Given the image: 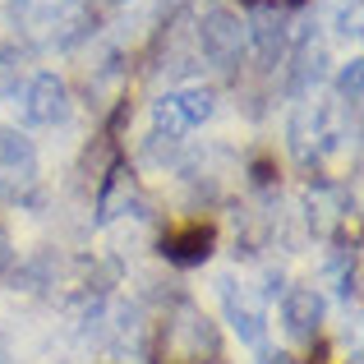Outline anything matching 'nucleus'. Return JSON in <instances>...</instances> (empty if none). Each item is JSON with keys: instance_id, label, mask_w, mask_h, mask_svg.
Segmentation results:
<instances>
[{"instance_id": "7", "label": "nucleus", "mask_w": 364, "mask_h": 364, "mask_svg": "<svg viewBox=\"0 0 364 364\" xmlns=\"http://www.w3.org/2000/svg\"><path fill=\"white\" fill-rule=\"evenodd\" d=\"M222 300H226V318H231V328L240 332V341H249V346H263V309H258V300L245 291H235L231 282H226V291H222Z\"/></svg>"}, {"instance_id": "12", "label": "nucleus", "mask_w": 364, "mask_h": 364, "mask_svg": "<svg viewBox=\"0 0 364 364\" xmlns=\"http://www.w3.org/2000/svg\"><path fill=\"white\" fill-rule=\"evenodd\" d=\"M258 364H291V355H282V350H272V355H263Z\"/></svg>"}, {"instance_id": "5", "label": "nucleus", "mask_w": 364, "mask_h": 364, "mask_svg": "<svg viewBox=\"0 0 364 364\" xmlns=\"http://www.w3.org/2000/svg\"><path fill=\"white\" fill-rule=\"evenodd\" d=\"M318 323H323V295L314 291V286H295V291H286V300H282V328L291 332V337L314 341Z\"/></svg>"}, {"instance_id": "1", "label": "nucleus", "mask_w": 364, "mask_h": 364, "mask_svg": "<svg viewBox=\"0 0 364 364\" xmlns=\"http://www.w3.org/2000/svg\"><path fill=\"white\" fill-rule=\"evenodd\" d=\"M198 46H203V55L217 65V70H235L249 46V28L240 23V14L226 5H213L203 9V18H198Z\"/></svg>"}, {"instance_id": "11", "label": "nucleus", "mask_w": 364, "mask_h": 364, "mask_svg": "<svg viewBox=\"0 0 364 364\" xmlns=\"http://www.w3.org/2000/svg\"><path fill=\"white\" fill-rule=\"evenodd\" d=\"M9 263H14V245H9V231H0V277L9 272Z\"/></svg>"}, {"instance_id": "9", "label": "nucleus", "mask_w": 364, "mask_h": 364, "mask_svg": "<svg viewBox=\"0 0 364 364\" xmlns=\"http://www.w3.org/2000/svg\"><path fill=\"white\" fill-rule=\"evenodd\" d=\"M18 83H23V51L0 46V97H18Z\"/></svg>"}, {"instance_id": "8", "label": "nucleus", "mask_w": 364, "mask_h": 364, "mask_svg": "<svg viewBox=\"0 0 364 364\" xmlns=\"http://www.w3.org/2000/svg\"><path fill=\"white\" fill-rule=\"evenodd\" d=\"M254 42H258V55L263 60H277L282 55V42H286V28H282V14H272V9H258L254 14Z\"/></svg>"}, {"instance_id": "4", "label": "nucleus", "mask_w": 364, "mask_h": 364, "mask_svg": "<svg viewBox=\"0 0 364 364\" xmlns=\"http://www.w3.org/2000/svg\"><path fill=\"white\" fill-rule=\"evenodd\" d=\"M33 180H37V148L18 129L0 124V185H14V194H18Z\"/></svg>"}, {"instance_id": "14", "label": "nucleus", "mask_w": 364, "mask_h": 364, "mask_svg": "<svg viewBox=\"0 0 364 364\" xmlns=\"http://www.w3.org/2000/svg\"><path fill=\"white\" fill-rule=\"evenodd\" d=\"M203 364H217V360H203Z\"/></svg>"}, {"instance_id": "3", "label": "nucleus", "mask_w": 364, "mask_h": 364, "mask_svg": "<svg viewBox=\"0 0 364 364\" xmlns=\"http://www.w3.org/2000/svg\"><path fill=\"white\" fill-rule=\"evenodd\" d=\"M74 111L60 74H33L23 83V120L28 124H65Z\"/></svg>"}, {"instance_id": "2", "label": "nucleus", "mask_w": 364, "mask_h": 364, "mask_svg": "<svg viewBox=\"0 0 364 364\" xmlns=\"http://www.w3.org/2000/svg\"><path fill=\"white\" fill-rule=\"evenodd\" d=\"M208 116H213V92L208 88H176L152 107V124H157V134H166V139H180V134L198 129Z\"/></svg>"}, {"instance_id": "13", "label": "nucleus", "mask_w": 364, "mask_h": 364, "mask_svg": "<svg viewBox=\"0 0 364 364\" xmlns=\"http://www.w3.org/2000/svg\"><path fill=\"white\" fill-rule=\"evenodd\" d=\"M318 364H328V355H318Z\"/></svg>"}, {"instance_id": "6", "label": "nucleus", "mask_w": 364, "mask_h": 364, "mask_svg": "<svg viewBox=\"0 0 364 364\" xmlns=\"http://www.w3.org/2000/svg\"><path fill=\"white\" fill-rule=\"evenodd\" d=\"M213 245H217L213 226L189 222V226H180V231H171L166 240H161V254H166L171 263H180V267H194V263H203V258L213 254Z\"/></svg>"}, {"instance_id": "10", "label": "nucleus", "mask_w": 364, "mask_h": 364, "mask_svg": "<svg viewBox=\"0 0 364 364\" xmlns=\"http://www.w3.org/2000/svg\"><path fill=\"white\" fill-rule=\"evenodd\" d=\"M337 88H341V97H346L350 107H355V102H360V60H350L346 70L337 74Z\"/></svg>"}]
</instances>
